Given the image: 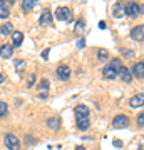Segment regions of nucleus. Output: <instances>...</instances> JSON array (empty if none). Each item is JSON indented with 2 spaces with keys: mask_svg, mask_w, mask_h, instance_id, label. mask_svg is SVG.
<instances>
[{
  "mask_svg": "<svg viewBox=\"0 0 144 150\" xmlns=\"http://www.w3.org/2000/svg\"><path fill=\"white\" fill-rule=\"evenodd\" d=\"M124 12H126V15L134 18V17H138L141 12H143V7L138 5L136 2H128L126 5H124Z\"/></svg>",
  "mask_w": 144,
  "mask_h": 150,
  "instance_id": "f257e3e1",
  "label": "nucleus"
},
{
  "mask_svg": "<svg viewBox=\"0 0 144 150\" xmlns=\"http://www.w3.org/2000/svg\"><path fill=\"white\" fill-rule=\"evenodd\" d=\"M4 144H5V147L9 150H19V147H20V140L17 139V135L7 134L5 137H4Z\"/></svg>",
  "mask_w": 144,
  "mask_h": 150,
  "instance_id": "f03ea898",
  "label": "nucleus"
},
{
  "mask_svg": "<svg viewBox=\"0 0 144 150\" xmlns=\"http://www.w3.org/2000/svg\"><path fill=\"white\" fill-rule=\"evenodd\" d=\"M52 17H55L60 22H65V20H70L72 18V12H70L69 7H57V10H55V13Z\"/></svg>",
  "mask_w": 144,
  "mask_h": 150,
  "instance_id": "7ed1b4c3",
  "label": "nucleus"
},
{
  "mask_svg": "<svg viewBox=\"0 0 144 150\" xmlns=\"http://www.w3.org/2000/svg\"><path fill=\"white\" fill-rule=\"evenodd\" d=\"M112 127H114V129H126V127H129V117L124 115V113L116 115L114 120H112Z\"/></svg>",
  "mask_w": 144,
  "mask_h": 150,
  "instance_id": "20e7f679",
  "label": "nucleus"
},
{
  "mask_svg": "<svg viewBox=\"0 0 144 150\" xmlns=\"http://www.w3.org/2000/svg\"><path fill=\"white\" fill-rule=\"evenodd\" d=\"M55 75H57V79L62 80V82L69 80V79H70V67H69V65H60V67H57Z\"/></svg>",
  "mask_w": 144,
  "mask_h": 150,
  "instance_id": "39448f33",
  "label": "nucleus"
},
{
  "mask_svg": "<svg viewBox=\"0 0 144 150\" xmlns=\"http://www.w3.org/2000/svg\"><path fill=\"white\" fill-rule=\"evenodd\" d=\"M131 70V75L133 77H136V79H139V80H143L144 79V64L139 60L138 64H134L133 65V69H129Z\"/></svg>",
  "mask_w": 144,
  "mask_h": 150,
  "instance_id": "423d86ee",
  "label": "nucleus"
},
{
  "mask_svg": "<svg viewBox=\"0 0 144 150\" xmlns=\"http://www.w3.org/2000/svg\"><path fill=\"white\" fill-rule=\"evenodd\" d=\"M74 115L75 120H82V118H89V108L85 105H77L74 108Z\"/></svg>",
  "mask_w": 144,
  "mask_h": 150,
  "instance_id": "0eeeda50",
  "label": "nucleus"
},
{
  "mask_svg": "<svg viewBox=\"0 0 144 150\" xmlns=\"http://www.w3.org/2000/svg\"><path fill=\"white\" fill-rule=\"evenodd\" d=\"M131 38L133 40H138V42H143V38H144V27L143 25H136V27L131 28Z\"/></svg>",
  "mask_w": 144,
  "mask_h": 150,
  "instance_id": "6e6552de",
  "label": "nucleus"
},
{
  "mask_svg": "<svg viewBox=\"0 0 144 150\" xmlns=\"http://www.w3.org/2000/svg\"><path fill=\"white\" fill-rule=\"evenodd\" d=\"M12 55H14V47H12L10 43H4L0 47V57L2 59H10Z\"/></svg>",
  "mask_w": 144,
  "mask_h": 150,
  "instance_id": "1a4fd4ad",
  "label": "nucleus"
},
{
  "mask_svg": "<svg viewBox=\"0 0 144 150\" xmlns=\"http://www.w3.org/2000/svg\"><path fill=\"white\" fill-rule=\"evenodd\" d=\"M52 13H50V10H44L42 13H40V17H39V23L40 25H50L52 23Z\"/></svg>",
  "mask_w": 144,
  "mask_h": 150,
  "instance_id": "9d476101",
  "label": "nucleus"
},
{
  "mask_svg": "<svg viewBox=\"0 0 144 150\" xmlns=\"http://www.w3.org/2000/svg\"><path fill=\"white\" fill-rule=\"evenodd\" d=\"M119 77H121V80L124 82V83H129V82L133 80V75H131V70L128 69V67H121V70H119Z\"/></svg>",
  "mask_w": 144,
  "mask_h": 150,
  "instance_id": "9b49d317",
  "label": "nucleus"
},
{
  "mask_svg": "<svg viewBox=\"0 0 144 150\" xmlns=\"http://www.w3.org/2000/svg\"><path fill=\"white\" fill-rule=\"evenodd\" d=\"M129 103H131V107H134V108L143 107L144 95H143V93H136V95H133V97H131V100H129Z\"/></svg>",
  "mask_w": 144,
  "mask_h": 150,
  "instance_id": "f8f14e48",
  "label": "nucleus"
},
{
  "mask_svg": "<svg viewBox=\"0 0 144 150\" xmlns=\"http://www.w3.org/2000/svg\"><path fill=\"white\" fill-rule=\"evenodd\" d=\"M102 77L107 79V80H112V79H116V77H117V72L112 69L111 65H106V67L102 69Z\"/></svg>",
  "mask_w": 144,
  "mask_h": 150,
  "instance_id": "ddd939ff",
  "label": "nucleus"
},
{
  "mask_svg": "<svg viewBox=\"0 0 144 150\" xmlns=\"http://www.w3.org/2000/svg\"><path fill=\"white\" fill-rule=\"evenodd\" d=\"M112 13H114V17H116V18H121V17L126 15V12H124V4H123V2H117V4H114V7H112Z\"/></svg>",
  "mask_w": 144,
  "mask_h": 150,
  "instance_id": "4468645a",
  "label": "nucleus"
},
{
  "mask_svg": "<svg viewBox=\"0 0 144 150\" xmlns=\"http://www.w3.org/2000/svg\"><path fill=\"white\" fill-rule=\"evenodd\" d=\"M22 40H24V33L22 32H19V30H14V32H12V47H20L22 45Z\"/></svg>",
  "mask_w": 144,
  "mask_h": 150,
  "instance_id": "2eb2a0df",
  "label": "nucleus"
},
{
  "mask_svg": "<svg viewBox=\"0 0 144 150\" xmlns=\"http://www.w3.org/2000/svg\"><path fill=\"white\" fill-rule=\"evenodd\" d=\"M12 32H14V25H12L10 22H7V23H4V25H0V33L5 37V35H12Z\"/></svg>",
  "mask_w": 144,
  "mask_h": 150,
  "instance_id": "dca6fc26",
  "label": "nucleus"
},
{
  "mask_svg": "<svg viewBox=\"0 0 144 150\" xmlns=\"http://www.w3.org/2000/svg\"><path fill=\"white\" fill-rule=\"evenodd\" d=\"M47 127L50 130H57L60 127V118H57V117H50L47 120Z\"/></svg>",
  "mask_w": 144,
  "mask_h": 150,
  "instance_id": "f3484780",
  "label": "nucleus"
},
{
  "mask_svg": "<svg viewBox=\"0 0 144 150\" xmlns=\"http://www.w3.org/2000/svg\"><path fill=\"white\" fill-rule=\"evenodd\" d=\"M91 127V122H89V118H82V120H77V129L79 130H87Z\"/></svg>",
  "mask_w": 144,
  "mask_h": 150,
  "instance_id": "a211bd4d",
  "label": "nucleus"
},
{
  "mask_svg": "<svg viewBox=\"0 0 144 150\" xmlns=\"http://www.w3.org/2000/svg\"><path fill=\"white\" fill-rule=\"evenodd\" d=\"M10 17V10L5 7V4L0 0V18H9Z\"/></svg>",
  "mask_w": 144,
  "mask_h": 150,
  "instance_id": "6ab92c4d",
  "label": "nucleus"
},
{
  "mask_svg": "<svg viewBox=\"0 0 144 150\" xmlns=\"http://www.w3.org/2000/svg\"><path fill=\"white\" fill-rule=\"evenodd\" d=\"M97 55H99L97 59L101 60V62H106V60H109V52H107L106 48H99V50H97Z\"/></svg>",
  "mask_w": 144,
  "mask_h": 150,
  "instance_id": "aec40b11",
  "label": "nucleus"
},
{
  "mask_svg": "<svg viewBox=\"0 0 144 150\" xmlns=\"http://www.w3.org/2000/svg\"><path fill=\"white\" fill-rule=\"evenodd\" d=\"M34 7H35V2H34V0H24V2H22V8L25 12H30Z\"/></svg>",
  "mask_w": 144,
  "mask_h": 150,
  "instance_id": "412c9836",
  "label": "nucleus"
},
{
  "mask_svg": "<svg viewBox=\"0 0 144 150\" xmlns=\"http://www.w3.org/2000/svg\"><path fill=\"white\" fill-rule=\"evenodd\" d=\"M109 65H111V67H112L114 70H116L117 74H119V70H121V67H123V64H121V60H119V59H112Z\"/></svg>",
  "mask_w": 144,
  "mask_h": 150,
  "instance_id": "4be33fe9",
  "label": "nucleus"
},
{
  "mask_svg": "<svg viewBox=\"0 0 144 150\" xmlns=\"http://www.w3.org/2000/svg\"><path fill=\"white\" fill-rule=\"evenodd\" d=\"M84 28H85L84 20H79L77 23H75V32H77V33H82V32H84Z\"/></svg>",
  "mask_w": 144,
  "mask_h": 150,
  "instance_id": "5701e85b",
  "label": "nucleus"
},
{
  "mask_svg": "<svg viewBox=\"0 0 144 150\" xmlns=\"http://www.w3.org/2000/svg\"><path fill=\"white\" fill-rule=\"evenodd\" d=\"M7 112H9V107H7V103L0 100V117H4V115H7Z\"/></svg>",
  "mask_w": 144,
  "mask_h": 150,
  "instance_id": "b1692460",
  "label": "nucleus"
},
{
  "mask_svg": "<svg viewBox=\"0 0 144 150\" xmlns=\"http://www.w3.org/2000/svg\"><path fill=\"white\" fill-rule=\"evenodd\" d=\"M39 88L40 90H44V92H47V88H49V80H40V83H39Z\"/></svg>",
  "mask_w": 144,
  "mask_h": 150,
  "instance_id": "393cba45",
  "label": "nucleus"
},
{
  "mask_svg": "<svg viewBox=\"0 0 144 150\" xmlns=\"http://www.w3.org/2000/svg\"><path fill=\"white\" fill-rule=\"evenodd\" d=\"M14 65H15L17 70H22L24 67H25V60H15V64Z\"/></svg>",
  "mask_w": 144,
  "mask_h": 150,
  "instance_id": "a878e982",
  "label": "nucleus"
},
{
  "mask_svg": "<svg viewBox=\"0 0 144 150\" xmlns=\"http://www.w3.org/2000/svg\"><path fill=\"white\" fill-rule=\"evenodd\" d=\"M143 120H144V113L141 112V113H139V117H138V125H139V129H143V125H144Z\"/></svg>",
  "mask_w": 144,
  "mask_h": 150,
  "instance_id": "bb28decb",
  "label": "nucleus"
},
{
  "mask_svg": "<svg viewBox=\"0 0 144 150\" xmlns=\"http://www.w3.org/2000/svg\"><path fill=\"white\" fill-rule=\"evenodd\" d=\"M82 47H85V38H79L77 40V48H82Z\"/></svg>",
  "mask_w": 144,
  "mask_h": 150,
  "instance_id": "cd10ccee",
  "label": "nucleus"
},
{
  "mask_svg": "<svg viewBox=\"0 0 144 150\" xmlns=\"http://www.w3.org/2000/svg\"><path fill=\"white\" fill-rule=\"evenodd\" d=\"M49 52H50V48H45V50L42 52V55H40V57H42L44 60H47V59H49Z\"/></svg>",
  "mask_w": 144,
  "mask_h": 150,
  "instance_id": "c85d7f7f",
  "label": "nucleus"
},
{
  "mask_svg": "<svg viewBox=\"0 0 144 150\" xmlns=\"http://www.w3.org/2000/svg\"><path fill=\"white\" fill-rule=\"evenodd\" d=\"M34 80H35V75H30V80H29V83H27V87H29V88H30V87H34Z\"/></svg>",
  "mask_w": 144,
  "mask_h": 150,
  "instance_id": "c756f323",
  "label": "nucleus"
},
{
  "mask_svg": "<svg viewBox=\"0 0 144 150\" xmlns=\"http://www.w3.org/2000/svg\"><path fill=\"white\" fill-rule=\"evenodd\" d=\"M123 54H126V57H134L133 50H123Z\"/></svg>",
  "mask_w": 144,
  "mask_h": 150,
  "instance_id": "7c9ffc66",
  "label": "nucleus"
},
{
  "mask_svg": "<svg viewBox=\"0 0 144 150\" xmlns=\"http://www.w3.org/2000/svg\"><path fill=\"white\" fill-rule=\"evenodd\" d=\"M114 147H123V142H121V140H114Z\"/></svg>",
  "mask_w": 144,
  "mask_h": 150,
  "instance_id": "2f4dec72",
  "label": "nucleus"
},
{
  "mask_svg": "<svg viewBox=\"0 0 144 150\" xmlns=\"http://www.w3.org/2000/svg\"><path fill=\"white\" fill-rule=\"evenodd\" d=\"M47 95H49V92H40V93H39L40 98H47Z\"/></svg>",
  "mask_w": 144,
  "mask_h": 150,
  "instance_id": "473e14b6",
  "label": "nucleus"
},
{
  "mask_svg": "<svg viewBox=\"0 0 144 150\" xmlns=\"http://www.w3.org/2000/svg\"><path fill=\"white\" fill-rule=\"evenodd\" d=\"M99 27H101V28H106V22H99Z\"/></svg>",
  "mask_w": 144,
  "mask_h": 150,
  "instance_id": "72a5a7b5",
  "label": "nucleus"
},
{
  "mask_svg": "<svg viewBox=\"0 0 144 150\" xmlns=\"http://www.w3.org/2000/svg\"><path fill=\"white\" fill-rule=\"evenodd\" d=\"M75 150H85V149H84V147H80V145H79V147H75Z\"/></svg>",
  "mask_w": 144,
  "mask_h": 150,
  "instance_id": "f704fd0d",
  "label": "nucleus"
},
{
  "mask_svg": "<svg viewBox=\"0 0 144 150\" xmlns=\"http://www.w3.org/2000/svg\"><path fill=\"white\" fill-rule=\"evenodd\" d=\"M2 82H4V75L0 74V83H2Z\"/></svg>",
  "mask_w": 144,
  "mask_h": 150,
  "instance_id": "c9c22d12",
  "label": "nucleus"
}]
</instances>
